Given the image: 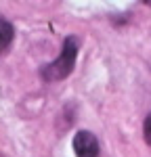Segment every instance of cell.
<instances>
[{
    "instance_id": "6da1fadb",
    "label": "cell",
    "mask_w": 151,
    "mask_h": 157,
    "mask_svg": "<svg viewBox=\"0 0 151 157\" xmlns=\"http://www.w3.org/2000/svg\"><path fill=\"white\" fill-rule=\"evenodd\" d=\"M78 50H80V42H78V38H74V36L65 38L59 57L52 61V63L44 65L42 71H40V75H42L46 82H57V80L67 78V75L72 73V69H74V65H76Z\"/></svg>"
},
{
    "instance_id": "7a4b0ae2",
    "label": "cell",
    "mask_w": 151,
    "mask_h": 157,
    "mask_svg": "<svg viewBox=\"0 0 151 157\" xmlns=\"http://www.w3.org/2000/svg\"><path fill=\"white\" fill-rule=\"evenodd\" d=\"M74 151L78 157H97L99 155V140L88 130H82L74 136Z\"/></svg>"
},
{
    "instance_id": "3957f363",
    "label": "cell",
    "mask_w": 151,
    "mask_h": 157,
    "mask_svg": "<svg viewBox=\"0 0 151 157\" xmlns=\"http://www.w3.org/2000/svg\"><path fill=\"white\" fill-rule=\"evenodd\" d=\"M13 34H15L13 25L9 23L6 19H2V17H0V50H4L13 42Z\"/></svg>"
},
{
    "instance_id": "277c9868",
    "label": "cell",
    "mask_w": 151,
    "mask_h": 157,
    "mask_svg": "<svg viewBox=\"0 0 151 157\" xmlns=\"http://www.w3.org/2000/svg\"><path fill=\"white\" fill-rule=\"evenodd\" d=\"M143 136H145L147 145H151V113L147 115V120H145V124H143Z\"/></svg>"
}]
</instances>
